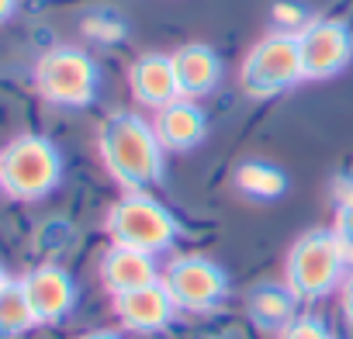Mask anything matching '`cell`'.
Returning a JSON list of instances; mask_svg holds the SVG:
<instances>
[{
    "instance_id": "obj_22",
    "label": "cell",
    "mask_w": 353,
    "mask_h": 339,
    "mask_svg": "<svg viewBox=\"0 0 353 339\" xmlns=\"http://www.w3.org/2000/svg\"><path fill=\"white\" fill-rule=\"evenodd\" d=\"M80 339H121L118 332H108V329H94V332H87V336H80Z\"/></svg>"
},
{
    "instance_id": "obj_16",
    "label": "cell",
    "mask_w": 353,
    "mask_h": 339,
    "mask_svg": "<svg viewBox=\"0 0 353 339\" xmlns=\"http://www.w3.org/2000/svg\"><path fill=\"white\" fill-rule=\"evenodd\" d=\"M236 187H239V194H246L250 201H277V198H284V191H288V177H284V170L274 166V163L246 159V163L236 170Z\"/></svg>"
},
{
    "instance_id": "obj_1",
    "label": "cell",
    "mask_w": 353,
    "mask_h": 339,
    "mask_svg": "<svg viewBox=\"0 0 353 339\" xmlns=\"http://www.w3.org/2000/svg\"><path fill=\"white\" fill-rule=\"evenodd\" d=\"M97 149L104 170L125 191H145L163 181V145L152 132V121L118 111L97 132Z\"/></svg>"
},
{
    "instance_id": "obj_6",
    "label": "cell",
    "mask_w": 353,
    "mask_h": 339,
    "mask_svg": "<svg viewBox=\"0 0 353 339\" xmlns=\"http://www.w3.org/2000/svg\"><path fill=\"white\" fill-rule=\"evenodd\" d=\"M305 80L294 32H270L243 59V87L253 97H274Z\"/></svg>"
},
{
    "instance_id": "obj_9",
    "label": "cell",
    "mask_w": 353,
    "mask_h": 339,
    "mask_svg": "<svg viewBox=\"0 0 353 339\" xmlns=\"http://www.w3.org/2000/svg\"><path fill=\"white\" fill-rule=\"evenodd\" d=\"M21 287H25V298H28V305H32L39 325H56V322H63V318L73 311V305H77V284H73V277H70L63 267H56V263H42V267L28 270V274L21 277Z\"/></svg>"
},
{
    "instance_id": "obj_7",
    "label": "cell",
    "mask_w": 353,
    "mask_h": 339,
    "mask_svg": "<svg viewBox=\"0 0 353 339\" xmlns=\"http://www.w3.org/2000/svg\"><path fill=\"white\" fill-rule=\"evenodd\" d=\"M163 287L170 291L176 311H191V315H205L215 311L225 298H229V277L225 270L198 253H184L173 256L163 267Z\"/></svg>"
},
{
    "instance_id": "obj_18",
    "label": "cell",
    "mask_w": 353,
    "mask_h": 339,
    "mask_svg": "<svg viewBox=\"0 0 353 339\" xmlns=\"http://www.w3.org/2000/svg\"><path fill=\"white\" fill-rule=\"evenodd\" d=\"M332 232L343 243L346 256L353 260V181L336 187V222H332Z\"/></svg>"
},
{
    "instance_id": "obj_15",
    "label": "cell",
    "mask_w": 353,
    "mask_h": 339,
    "mask_svg": "<svg viewBox=\"0 0 353 339\" xmlns=\"http://www.w3.org/2000/svg\"><path fill=\"white\" fill-rule=\"evenodd\" d=\"M294 305L298 298L288 291V284H260L253 294H250V318L260 325V329H284L291 318H294Z\"/></svg>"
},
{
    "instance_id": "obj_11",
    "label": "cell",
    "mask_w": 353,
    "mask_h": 339,
    "mask_svg": "<svg viewBox=\"0 0 353 339\" xmlns=\"http://www.w3.org/2000/svg\"><path fill=\"white\" fill-rule=\"evenodd\" d=\"M163 277L156 256L142 253V249H128V246H114L101 256V284L108 287L111 298L118 294H128V291H139V287H149Z\"/></svg>"
},
{
    "instance_id": "obj_12",
    "label": "cell",
    "mask_w": 353,
    "mask_h": 339,
    "mask_svg": "<svg viewBox=\"0 0 353 339\" xmlns=\"http://www.w3.org/2000/svg\"><path fill=\"white\" fill-rule=\"evenodd\" d=\"M152 132H156V138H159L163 149H170V152H188V149H194V145L205 142V135H208V118H205V111H201L194 101L176 97L173 104H166V107L156 111Z\"/></svg>"
},
{
    "instance_id": "obj_4",
    "label": "cell",
    "mask_w": 353,
    "mask_h": 339,
    "mask_svg": "<svg viewBox=\"0 0 353 339\" xmlns=\"http://www.w3.org/2000/svg\"><path fill=\"white\" fill-rule=\"evenodd\" d=\"M104 229H108V236H111L114 246L142 249L149 256L166 253L176 243V236H181V225H176L173 212L163 208L145 191H125L111 205Z\"/></svg>"
},
{
    "instance_id": "obj_19",
    "label": "cell",
    "mask_w": 353,
    "mask_h": 339,
    "mask_svg": "<svg viewBox=\"0 0 353 339\" xmlns=\"http://www.w3.org/2000/svg\"><path fill=\"white\" fill-rule=\"evenodd\" d=\"M281 339H332V332H329L325 322L315 318V315H294V318L281 329Z\"/></svg>"
},
{
    "instance_id": "obj_2",
    "label": "cell",
    "mask_w": 353,
    "mask_h": 339,
    "mask_svg": "<svg viewBox=\"0 0 353 339\" xmlns=\"http://www.w3.org/2000/svg\"><path fill=\"white\" fill-rule=\"evenodd\" d=\"M346 263H350V256H346L343 243L336 239V232L332 229H312V232L298 236L294 246L288 249L284 284L298 301H315V298H325L329 291H336L343 284Z\"/></svg>"
},
{
    "instance_id": "obj_23",
    "label": "cell",
    "mask_w": 353,
    "mask_h": 339,
    "mask_svg": "<svg viewBox=\"0 0 353 339\" xmlns=\"http://www.w3.org/2000/svg\"><path fill=\"white\" fill-rule=\"evenodd\" d=\"M8 284V274H4V267H0V287H4Z\"/></svg>"
},
{
    "instance_id": "obj_5",
    "label": "cell",
    "mask_w": 353,
    "mask_h": 339,
    "mask_svg": "<svg viewBox=\"0 0 353 339\" xmlns=\"http://www.w3.org/2000/svg\"><path fill=\"white\" fill-rule=\"evenodd\" d=\"M35 90L56 107H87L97 97L101 70L77 45H56L35 63Z\"/></svg>"
},
{
    "instance_id": "obj_20",
    "label": "cell",
    "mask_w": 353,
    "mask_h": 339,
    "mask_svg": "<svg viewBox=\"0 0 353 339\" xmlns=\"http://www.w3.org/2000/svg\"><path fill=\"white\" fill-rule=\"evenodd\" d=\"M339 308H343V318L353 325V274L343 277V284H339Z\"/></svg>"
},
{
    "instance_id": "obj_10",
    "label": "cell",
    "mask_w": 353,
    "mask_h": 339,
    "mask_svg": "<svg viewBox=\"0 0 353 339\" xmlns=\"http://www.w3.org/2000/svg\"><path fill=\"white\" fill-rule=\"evenodd\" d=\"M173 315H176V305H173L170 291L163 287V280L114 298V318L121 322V329L139 332V336L163 332L173 322Z\"/></svg>"
},
{
    "instance_id": "obj_17",
    "label": "cell",
    "mask_w": 353,
    "mask_h": 339,
    "mask_svg": "<svg viewBox=\"0 0 353 339\" xmlns=\"http://www.w3.org/2000/svg\"><path fill=\"white\" fill-rule=\"evenodd\" d=\"M35 311L25 298V287L21 280H8L0 287V339H14V336H25L28 329H35Z\"/></svg>"
},
{
    "instance_id": "obj_13",
    "label": "cell",
    "mask_w": 353,
    "mask_h": 339,
    "mask_svg": "<svg viewBox=\"0 0 353 339\" xmlns=\"http://www.w3.org/2000/svg\"><path fill=\"white\" fill-rule=\"evenodd\" d=\"M170 59H173V73H176L181 97H188V101L208 97L219 87V80H222V59L205 42H191V45L173 49Z\"/></svg>"
},
{
    "instance_id": "obj_3",
    "label": "cell",
    "mask_w": 353,
    "mask_h": 339,
    "mask_svg": "<svg viewBox=\"0 0 353 339\" xmlns=\"http://www.w3.org/2000/svg\"><path fill=\"white\" fill-rule=\"evenodd\" d=\"M63 156L46 135H18L0 149V191L14 201H39L56 191Z\"/></svg>"
},
{
    "instance_id": "obj_21",
    "label": "cell",
    "mask_w": 353,
    "mask_h": 339,
    "mask_svg": "<svg viewBox=\"0 0 353 339\" xmlns=\"http://www.w3.org/2000/svg\"><path fill=\"white\" fill-rule=\"evenodd\" d=\"M18 11V0H0V25L11 21V14Z\"/></svg>"
},
{
    "instance_id": "obj_14",
    "label": "cell",
    "mask_w": 353,
    "mask_h": 339,
    "mask_svg": "<svg viewBox=\"0 0 353 339\" xmlns=\"http://www.w3.org/2000/svg\"><path fill=\"white\" fill-rule=\"evenodd\" d=\"M128 87L135 94L139 104L159 111L166 104H173L181 97V87H176V73H173V59L163 52H145L132 63L128 70Z\"/></svg>"
},
{
    "instance_id": "obj_8",
    "label": "cell",
    "mask_w": 353,
    "mask_h": 339,
    "mask_svg": "<svg viewBox=\"0 0 353 339\" xmlns=\"http://www.w3.org/2000/svg\"><path fill=\"white\" fill-rule=\"evenodd\" d=\"M305 80H329L353 59V32L336 18H315L298 32Z\"/></svg>"
}]
</instances>
